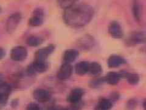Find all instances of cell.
Returning a JSON list of instances; mask_svg holds the SVG:
<instances>
[{
  "mask_svg": "<svg viewBox=\"0 0 146 110\" xmlns=\"http://www.w3.org/2000/svg\"><path fill=\"white\" fill-rule=\"evenodd\" d=\"M113 102L110 99L101 98L99 100L95 109L99 110H108L113 107Z\"/></svg>",
  "mask_w": 146,
  "mask_h": 110,
  "instance_id": "cell-19",
  "label": "cell"
},
{
  "mask_svg": "<svg viewBox=\"0 0 146 110\" xmlns=\"http://www.w3.org/2000/svg\"><path fill=\"white\" fill-rule=\"evenodd\" d=\"M0 13H1V7H0Z\"/></svg>",
  "mask_w": 146,
  "mask_h": 110,
  "instance_id": "cell-32",
  "label": "cell"
},
{
  "mask_svg": "<svg viewBox=\"0 0 146 110\" xmlns=\"http://www.w3.org/2000/svg\"><path fill=\"white\" fill-rule=\"evenodd\" d=\"M79 56L78 50L74 48H70L65 50L63 53V60L64 62L72 63L74 62Z\"/></svg>",
  "mask_w": 146,
  "mask_h": 110,
  "instance_id": "cell-15",
  "label": "cell"
},
{
  "mask_svg": "<svg viewBox=\"0 0 146 110\" xmlns=\"http://www.w3.org/2000/svg\"><path fill=\"white\" fill-rule=\"evenodd\" d=\"M28 52L27 50L24 46L18 45L13 47L11 51V58L12 61L15 62H23L25 61Z\"/></svg>",
  "mask_w": 146,
  "mask_h": 110,
  "instance_id": "cell-6",
  "label": "cell"
},
{
  "mask_svg": "<svg viewBox=\"0 0 146 110\" xmlns=\"http://www.w3.org/2000/svg\"><path fill=\"white\" fill-rule=\"evenodd\" d=\"M90 62L82 61L77 63L75 66V72L79 76H84L87 74L89 71Z\"/></svg>",
  "mask_w": 146,
  "mask_h": 110,
  "instance_id": "cell-16",
  "label": "cell"
},
{
  "mask_svg": "<svg viewBox=\"0 0 146 110\" xmlns=\"http://www.w3.org/2000/svg\"><path fill=\"white\" fill-rule=\"evenodd\" d=\"M85 94V91L80 88H76L70 91L66 97L68 103H71V109H79V107H82L81 102Z\"/></svg>",
  "mask_w": 146,
  "mask_h": 110,
  "instance_id": "cell-2",
  "label": "cell"
},
{
  "mask_svg": "<svg viewBox=\"0 0 146 110\" xmlns=\"http://www.w3.org/2000/svg\"><path fill=\"white\" fill-rule=\"evenodd\" d=\"M36 73H43L49 69V63L47 60H36L34 59L31 64Z\"/></svg>",
  "mask_w": 146,
  "mask_h": 110,
  "instance_id": "cell-14",
  "label": "cell"
},
{
  "mask_svg": "<svg viewBox=\"0 0 146 110\" xmlns=\"http://www.w3.org/2000/svg\"><path fill=\"white\" fill-rule=\"evenodd\" d=\"M6 54V50L4 48L0 47V60H1L4 57H5Z\"/></svg>",
  "mask_w": 146,
  "mask_h": 110,
  "instance_id": "cell-28",
  "label": "cell"
},
{
  "mask_svg": "<svg viewBox=\"0 0 146 110\" xmlns=\"http://www.w3.org/2000/svg\"><path fill=\"white\" fill-rule=\"evenodd\" d=\"M136 105H137V101L135 99H131L129 101V102H128L127 106L128 108L131 109L133 107H135Z\"/></svg>",
  "mask_w": 146,
  "mask_h": 110,
  "instance_id": "cell-27",
  "label": "cell"
},
{
  "mask_svg": "<svg viewBox=\"0 0 146 110\" xmlns=\"http://www.w3.org/2000/svg\"><path fill=\"white\" fill-rule=\"evenodd\" d=\"M94 44V40L93 37L90 35H85L79 39L77 45L81 50H88L92 48Z\"/></svg>",
  "mask_w": 146,
  "mask_h": 110,
  "instance_id": "cell-12",
  "label": "cell"
},
{
  "mask_svg": "<svg viewBox=\"0 0 146 110\" xmlns=\"http://www.w3.org/2000/svg\"><path fill=\"white\" fill-rule=\"evenodd\" d=\"M93 8L88 4H74L65 9L63 19L65 23L72 28H80L89 24L94 16Z\"/></svg>",
  "mask_w": 146,
  "mask_h": 110,
  "instance_id": "cell-1",
  "label": "cell"
},
{
  "mask_svg": "<svg viewBox=\"0 0 146 110\" xmlns=\"http://www.w3.org/2000/svg\"><path fill=\"white\" fill-rule=\"evenodd\" d=\"M12 91L11 86L7 82L0 86V108L5 107L7 104Z\"/></svg>",
  "mask_w": 146,
  "mask_h": 110,
  "instance_id": "cell-10",
  "label": "cell"
},
{
  "mask_svg": "<svg viewBox=\"0 0 146 110\" xmlns=\"http://www.w3.org/2000/svg\"><path fill=\"white\" fill-rule=\"evenodd\" d=\"M77 1V0H57V3L61 8L66 9L74 5Z\"/></svg>",
  "mask_w": 146,
  "mask_h": 110,
  "instance_id": "cell-24",
  "label": "cell"
},
{
  "mask_svg": "<svg viewBox=\"0 0 146 110\" xmlns=\"http://www.w3.org/2000/svg\"><path fill=\"white\" fill-rule=\"evenodd\" d=\"M103 71L102 67L100 64L97 62L90 63L88 73L93 76H99Z\"/></svg>",
  "mask_w": 146,
  "mask_h": 110,
  "instance_id": "cell-20",
  "label": "cell"
},
{
  "mask_svg": "<svg viewBox=\"0 0 146 110\" xmlns=\"http://www.w3.org/2000/svg\"><path fill=\"white\" fill-rule=\"evenodd\" d=\"M22 20V15L20 12L13 13L7 18L6 23V30L9 34H12L19 26Z\"/></svg>",
  "mask_w": 146,
  "mask_h": 110,
  "instance_id": "cell-3",
  "label": "cell"
},
{
  "mask_svg": "<svg viewBox=\"0 0 146 110\" xmlns=\"http://www.w3.org/2000/svg\"><path fill=\"white\" fill-rule=\"evenodd\" d=\"M18 100H13L12 102V103H11V106H12V107H13V108H15V107H16L17 105H18Z\"/></svg>",
  "mask_w": 146,
  "mask_h": 110,
  "instance_id": "cell-30",
  "label": "cell"
},
{
  "mask_svg": "<svg viewBox=\"0 0 146 110\" xmlns=\"http://www.w3.org/2000/svg\"><path fill=\"white\" fill-rule=\"evenodd\" d=\"M146 43V32L136 31L131 33L126 40V44L129 46H133Z\"/></svg>",
  "mask_w": 146,
  "mask_h": 110,
  "instance_id": "cell-4",
  "label": "cell"
},
{
  "mask_svg": "<svg viewBox=\"0 0 146 110\" xmlns=\"http://www.w3.org/2000/svg\"><path fill=\"white\" fill-rule=\"evenodd\" d=\"M56 50V45L49 44L46 47L36 50L34 55V59L36 60H47L49 56Z\"/></svg>",
  "mask_w": 146,
  "mask_h": 110,
  "instance_id": "cell-8",
  "label": "cell"
},
{
  "mask_svg": "<svg viewBox=\"0 0 146 110\" xmlns=\"http://www.w3.org/2000/svg\"><path fill=\"white\" fill-rule=\"evenodd\" d=\"M6 82L5 80H4V76L3 75L2 73H0V86H1L3 84H4Z\"/></svg>",
  "mask_w": 146,
  "mask_h": 110,
  "instance_id": "cell-29",
  "label": "cell"
},
{
  "mask_svg": "<svg viewBox=\"0 0 146 110\" xmlns=\"http://www.w3.org/2000/svg\"><path fill=\"white\" fill-rule=\"evenodd\" d=\"M126 80L130 85H136L139 83L140 81L139 76L136 73H129L127 75Z\"/></svg>",
  "mask_w": 146,
  "mask_h": 110,
  "instance_id": "cell-23",
  "label": "cell"
},
{
  "mask_svg": "<svg viewBox=\"0 0 146 110\" xmlns=\"http://www.w3.org/2000/svg\"><path fill=\"white\" fill-rule=\"evenodd\" d=\"M120 97V95L117 92H114V93H112L110 95V99L113 102H115L116 101H117Z\"/></svg>",
  "mask_w": 146,
  "mask_h": 110,
  "instance_id": "cell-26",
  "label": "cell"
},
{
  "mask_svg": "<svg viewBox=\"0 0 146 110\" xmlns=\"http://www.w3.org/2000/svg\"><path fill=\"white\" fill-rule=\"evenodd\" d=\"M108 32L111 38L120 39L124 37V31L120 23L117 21H112L108 26Z\"/></svg>",
  "mask_w": 146,
  "mask_h": 110,
  "instance_id": "cell-9",
  "label": "cell"
},
{
  "mask_svg": "<svg viewBox=\"0 0 146 110\" xmlns=\"http://www.w3.org/2000/svg\"><path fill=\"white\" fill-rule=\"evenodd\" d=\"M26 109L28 110H39V109H41V107L38 103H35V102H32L27 105Z\"/></svg>",
  "mask_w": 146,
  "mask_h": 110,
  "instance_id": "cell-25",
  "label": "cell"
},
{
  "mask_svg": "<svg viewBox=\"0 0 146 110\" xmlns=\"http://www.w3.org/2000/svg\"><path fill=\"white\" fill-rule=\"evenodd\" d=\"M73 68L70 63L63 62L58 69L57 77L59 80L64 81L69 79L72 75Z\"/></svg>",
  "mask_w": 146,
  "mask_h": 110,
  "instance_id": "cell-11",
  "label": "cell"
},
{
  "mask_svg": "<svg viewBox=\"0 0 146 110\" xmlns=\"http://www.w3.org/2000/svg\"><path fill=\"white\" fill-rule=\"evenodd\" d=\"M106 82L110 85H116L120 81L121 77L119 73L110 72L104 76Z\"/></svg>",
  "mask_w": 146,
  "mask_h": 110,
  "instance_id": "cell-17",
  "label": "cell"
},
{
  "mask_svg": "<svg viewBox=\"0 0 146 110\" xmlns=\"http://www.w3.org/2000/svg\"><path fill=\"white\" fill-rule=\"evenodd\" d=\"M44 39L42 37L36 35L29 36L26 39L27 45L31 47H37L43 44Z\"/></svg>",
  "mask_w": 146,
  "mask_h": 110,
  "instance_id": "cell-18",
  "label": "cell"
},
{
  "mask_svg": "<svg viewBox=\"0 0 146 110\" xmlns=\"http://www.w3.org/2000/svg\"><path fill=\"white\" fill-rule=\"evenodd\" d=\"M143 108H144L145 109H146V100L143 102Z\"/></svg>",
  "mask_w": 146,
  "mask_h": 110,
  "instance_id": "cell-31",
  "label": "cell"
},
{
  "mask_svg": "<svg viewBox=\"0 0 146 110\" xmlns=\"http://www.w3.org/2000/svg\"><path fill=\"white\" fill-rule=\"evenodd\" d=\"M127 63L125 59L119 55L112 54L107 60V64L109 68H115L120 67Z\"/></svg>",
  "mask_w": 146,
  "mask_h": 110,
  "instance_id": "cell-13",
  "label": "cell"
},
{
  "mask_svg": "<svg viewBox=\"0 0 146 110\" xmlns=\"http://www.w3.org/2000/svg\"><path fill=\"white\" fill-rule=\"evenodd\" d=\"M132 11H133V15L136 21L139 22L142 16V9L141 6L138 2H135L132 7Z\"/></svg>",
  "mask_w": 146,
  "mask_h": 110,
  "instance_id": "cell-21",
  "label": "cell"
},
{
  "mask_svg": "<svg viewBox=\"0 0 146 110\" xmlns=\"http://www.w3.org/2000/svg\"><path fill=\"white\" fill-rule=\"evenodd\" d=\"M33 98L36 102L41 103H46L51 100L52 95L47 89L43 88H36L33 93Z\"/></svg>",
  "mask_w": 146,
  "mask_h": 110,
  "instance_id": "cell-7",
  "label": "cell"
},
{
  "mask_svg": "<svg viewBox=\"0 0 146 110\" xmlns=\"http://www.w3.org/2000/svg\"><path fill=\"white\" fill-rule=\"evenodd\" d=\"M44 12L42 8L35 9L28 20V25L31 27H39L44 23Z\"/></svg>",
  "mask_w": 146,
  "mask_h": 110,
  "instance_id": "cell-5",
  "label": "cell"
},
{
  "mask_svg": "<svg viewBox=\"0 0 146 110\" xmlns=\"http://www.w3.org/2000/svg\"><path fill=\"white\" fill-rule=\"evenodd\" d=\"M104 82H106L104 77L96 76V78H95L90 82V86L91 88L97 89L100 88Z\"/></svg>",
  "mask_w": 146,
  "mask_h": 110,
  "instance_id": "cell-22",
  "label": "cell"
}]
</instances>
